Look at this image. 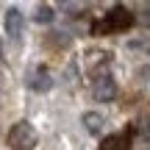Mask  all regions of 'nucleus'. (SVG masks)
Masks as SVG:
<instances>
[{"mask_svg":"<svg viewBox=\"0 0 150 150\" xmlns=\"http://www.w3.org/2000/svg\"><path fill=\"white\" fill-rule=\"evenodd\" d=\"M145 22H147V25H150V11H147V17H145Z\"/></svg>","mask_w":150,"mask_h":150,"instance_id":"ddd939ff","label":"nucleus"},{"mask_svg":"<svg viewBox=\"0 0 150 150\" xmlns=\"http://www.w3.org/2000/svg\"><path fill=\"white\" fill-rule=\"evenodd\" d=\"M103 122H106V120H103V114H97V111H86L83 114V125H86L89 134H100V131H103Z\"/></svg>","mask_w":150,"mask_h":150,"instance_id":"39448f33","label":"nucleus"},{"mask_svg":"<svg viewBox=\"0 0 150 150\" xmlns=\"http://www.w3.org/2000/svg\"><path fill=\"white\" fill-rule=\"evenodd\" d=\"M6 142H8L11 150H33L36 142H39V134H36V128H33L28 120H20V122L11 125L8 139H6Z\"/></svg>","mask_w":150,"mask_h":150,"instance_id":"f257e3e1","label":"nucleus"},{"mask_svg":"<svg viewBox=\"0 0 150 150\" xmlns=\"http://www.w3.org/2000/svg\"><path fill=\"white\" fill-rule=\"evenodd\" d=\"M50 86H53V81H50L47 70H36V72H33V78H31V89H36V92H47Z\"/></svg>","mask_w":150,"mask_h":150,"instance_id":"423d86ee","label":"nucleus"},{"mask_svg":"<svg viewBox=\"0 0 150 150\" xmlns=\"http://www.w3.org/2000/svg\"><path fill=\"white\" fill-rule=\"evenodd\" d=\"M139 131H142V136H145V139H150V114H145V117H142Z\"/></svg>","mask_w":150,"mask_h":150,"instance_id":"9d476101","label":"nucleus"},{"mask_svg":"<svg viewBox=\"0 0 150 150\" xmlns=\"http://www.w3.org/2000/svg\"><path fill=\"white\" fill-rule=\"evenodd\" d=\"M61 6L67 11H81V0H61Z\"/></svg>","mask_w":150,"mask_h":150,"instance_id":"9b49d317","label":"nucleus"},{"mask_svg":"<svg viewBox=\"0 0 150 150\" xmlns=\"http://www.w3.org/2000/svg\"><path fill=\"white\" fill-rule=\"evenodd\" d=\"M128 47L131 50H145V53H150V42H145V39H131Z\"/></svg>","mask_w":150,"mask_h":150,"instance_id":"1a4fd4ad","label":"nucleus"},{"mask_svg":"<svg viewBox=\"0 0 150 150\" xmlns=\"http://www.w3.org/2000/svg\"><path fill=\"white\" fill-rule=\"evenodd\" d=\"M103 150H128V134H122V136H111V139H106Z\"/></svg>","mask_w":150,"mask_h":150,"instance_id":"0eeeda50","label":"nucleus"},{"mask_svg":"<svg viewBox=\"0 0 150 150\" xmlns=\"http://www.w3.org/2000/svg\"><path fill=\"white\" fill-rule=\"evenodd\" d=\"M22 28H25L22 11L20 8H8V11H6V33H8L11 39H20L22 36Z\"/></svg>","mask_w":150,"mask_h":150,"instance_id":"20e7f679","label":"nucleus"},{"mask_svg":"<svg viewBox=\"0 0 150 150\" xmlns=\"http://www.w3.org/2000/svg\"><path fill=\"white\" fill-rule=\"evenodd\" d=\"M139 78H142V81H150V64H147V67H142V70H139Z\"/></svg>","mask_w":150,"mask_h":150,"instance_id":"f8f14e48","label":"nucleus"},{"mask_svg":"<svg viewBox=\"0 0 150 150\" xmlns=\"http://www.w3.org/2000/svg\"><path fill=\"white\" fill-rule=\"evenodd\" d=\"M131 22H134V17H131V14H128L125 8H114L111 14L106 17L103 28H106V31H122V28H128Z\"/></svg>","mask_w":150,"mask_h":150,"instance_id":"7ed1b4c3","label":"nucleus"},{"mask_svg":"<svg viewBox=\"0 0 150 150\" xmlns=\"http://www.w3.org/2000/svg\"><path fill=\"white\" fill-rule=\"evenodd\" d=\"M53 20V8H47V6H42V8L36 11V22H50Z\"/></svg>","mask_w":150,"mask_h":150,"instance_id":"6e6552de","label":"nucleus"},{"mask_svg":"<svg viewBox=\"0 0 150 150\" xmlns=\"http://www.w3.org/2000/svg\"><path fill=\"white\" fill-rule=\"evenodd\" d=\"M92 95L100 103H111L114 97H117V83H114V78L111 75H100V78L92 83Z\"/></svg>","mask_w":150,"mask_h":150,"instance_id":"f03ea898","label":"nucleus"}]
</instances>
